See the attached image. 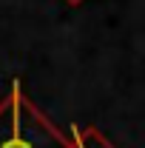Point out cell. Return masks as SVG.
Wrapping results in <instances>:
<instances>
[{
    "mask_svg": "<svg viewBox=\"0 0 145 148\" xmlns=\"http://www.w3.org/2000/svg\"><path fill=\"white\" fill-rule=\"evenodd\" d=\"M0 148H74V143L14 86L9 103L0 108Z\"/></svg>",
    "mask_w": 145,
    "mask_h": 148,
    "instance_id": "cell-1",
    "label": "cell"
},
{
    "mask_svg": "<svg viewBox=\"0 0 145 148\" xmlns=\"http://www.w3.org/2000/svg\"><path fill=\"white\" fill-rule=\"evenodd\" d=\"M71 143H74V148H114L100 134L97 128H80V125H74V131H71Z\"/></svg>",
    "mask_w": 145,
    "mask_h": 148,
    "instance_id": "cell-2",
    "label": "cell"
},
{
    "mask_svg": "<svg viewBox=\"0 0 145 148\" xmlns=\"http://www.w3.org/2000/svg\"><path fill=\"white\" fill-rule=\"evenodd\" d=\"M68 3H71V6H77V3H80V0H68Z\"/></svg>",
    "mask_w": 145,
    "mask_h": 148,
    "instance_id": "cell-3",
    "label": "cell"
}]
</instances>
